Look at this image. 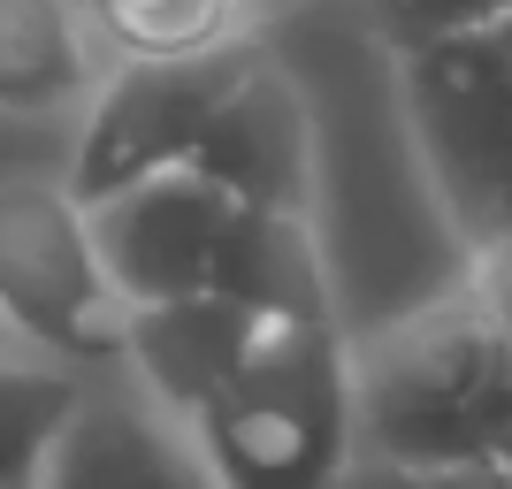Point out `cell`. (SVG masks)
Here are the masks:
<instances>
[{"instance_id": "cell-7", "label": "cell", "mask_w": 512, "mask_h": 489, "mask_svg": "<svg viewBox=\"0 0 512 489\" xmlns=\"http://www.w3.org/2000/svg\"><path fill=\"white\" fill-rule=\"evenodd\" d=\"M46 489H222V474H214L199 428L115 367L85 383L77 421L54 444Z\"/></svg>"}, {"instance_id": "cell-10", "label": "cell", "mask_w": 512, "mask_h": 489, "mask_svg": "<svg viewBox=\"0 0 512 489\" xmlns=\"http://www.w3.org/2000/svg\"><path fill=\"white\" fill-rule=\"evenodd\" d=\"M85 0H0V115H69L107 85Z\"/></svg>"}, {"instance_id": "cell-5", "label": "cell", "mask_w": 512, "mask_h": 489, "mask_svg": "<svg viewBox=\"0 0 512 489\" xmlns=\"http://www.w3.org/2000/svg\"><path fill=\"white\" fill-rule=\"evenodd\" d=\"M260 54L253 46H230V54H192V62H115L107 85L92 92L85 130H77V153H69V199L77 207H107L130 184H153V176L192 169L199 146H207L214 115L230 107V92L245 85V69Z\"/></svg>"}, {"instance_id": "cell-11", "label": "cell", "mask_w": 512, "mask_h": 489, "mask_svg": "<svg viewBox=\"0 0 512 489\" xmlns=\"http://www.w3.org/2000/svg\"><path fill=\"white\" fill-rule=\"evenodd\" d=\"M214 298H237V306H253V314L276 321V329L337 321V283H329V260H321L314 222L237 207L230 245H222V268H214Z\"/></svg>"}, {"instance_id": "cell-17", "label": "cell", "mask_w": 512, "mask_h": 489, "mask_svg": "<svg viewBox=\"0 0 512 489\" xmlns=\"http://www.w3.org/2000/svg\"><path fill=\"white\" fill-rule=\"evenodd\" d=\"M0 352H23V344H16V337H8V329H0Z\"/></svg>"}, {"instance_id": "cell-14", "label": "cell", "mask_w": 512, "mask_h": 489, "mask_svg": "<svg viewBox=\"0 0 512 489\" xmlns=\"http://www.w3.org/2000/svg\"><path fill=\"white\" fill-rule=\"evenodd\" d=\"M360 8H367V23L383 31L390 54H413V46L467 39V31L512 23V0H360Z\"/></svg>"}, {"instance_id": "cell-13", "label": "cell", "mask_w": 512, "mask_h": 489, "mask_svg": "<svg viewBox=\"0 0 512 489\" xmlns=\"http://www.w3.org/2000/svg\"><path fill=\"white\" fill-rule=\"evenodd\" d=\"M77 367H54L39 352H0V489H46L54 444L85 405Z\"/></svg>"}, {"instance_id": "cell-1", "label": "cell", "mask_w": 512, "mask_h": 489, "mask_svg": "<svg viewBox=\"0 0 512 489\" xmlns=\"http://www.w3.org/2000/svg\"><path fill=\"white\" fill-rule=\"evenodd\" d=\"M360 459L406 474H512V337L467 283L360 344Z\"/></svg>"}, {"instance_id": "cell-3", "label": "cell", "mask_w": 512, "mask_h": 489, "mask_svg": "<svg viewBox=\"0 0 512 489\" xmlns=\"http://www.w3.org/2000/svg\"><path fill=\"white\" fill-rule=\"evenodd\" d=\"M0 329L77 375H115L130 306L115 298L92 245V214L69 184L0 176Z\"/></svg>"}, {"instance_id": "cell-6", "label": "cell", "mask_w": 512, "mask_h": 489, "mask_svg": "<svg viewBox=\"0 0 512 489\" xmlns=\"http://www.w3.org/2000/svg\"><path fill=\"white\" fill-rule=\"evenodd\" d=\"M85 214H92V245H100L115 298L130 314H153V306L214 291L237 199L222 184H207L199 169H176V176H153V184H130V192H115L107 207H85Z\"/></svg>"}, {"instance_id": "cell-9", "label": "cell", "mask_w": 512, "mask_h": 489, "mask_svg": "<svg viewBox=\"0 0 512 489\" xmlns=\"http://www.w3.org/2000/svg\"><path fill=\"white\" fill-rule=\"evenodd\" d=\"M276 321H260L253 306L237 298H176V306H153V314H130L123 337V375L146 398H161L169 413L199 421L222 390L245 375V360L260 352Z\"/></svg>"}, {"instance_id": "cell-12", "label": "cell", "mask_w": 512, "mask_h": 489, "mask_svg": "<svg viewBox=\"0 0 512 489\" xmlns=\"http://www.w3.org/2000/svg\"><path fill=\"white\" fill-rule=\"evenodd\" d=\"M85 8L123 62H192L245 46V31L283 0H85Z\"/></svg>"}, {"instance_id": "cell-16", "label": "cell", "mask_w": 512, "mask_h": 489, "mask_svg": "<svg viewBox=\"0 0 512 489\" xmlns=\"http://www.w3.org/2000/svg\"><path fill=\"white\" fill-rule=\"evenodd\" d=\"M344 489H512V474H406V467H367Z\"/></svg>"}, {"instance_id": "cell-8", "label": "cell", "mask_w": 512, "mask_h": 489, "mask_svg": "<svg viewBox=\"0 0 512 489\" xmlns=\"http://www.w3.org/2000/svg\"><path fill=\"white\" fill-rule=\"evenodd\" d=\"M192 169L207 176V184H222L245 214H299V222H314L321 153H314L306 92L291 85L276 62H253L245 85L230 92V107L214 115V130H207V146H199Z\"/></svg>"}, {"instance_id": "cell-15", "label": "cell", "mask_w": 512, "mask_h": 489, "mask_svg": "<svg viewBox=\"0 0 512 489\" xmlns=\"http://www.w3.org/2000/svg\"><path fill=\"white\" fill-rule=\"evenodd\" d=\"M467 291H474V306L497 321L512 337V230L505 237H490L482 253H474V268H467Z\"/></svg>"}, {"instance_id": "cell-2", "label": "cell", "mask_w": 512, "mask_h": 489, "mask_svg": "<svg viewBox=\"0 0 512 489\" xmlns=\"http://www.w3.org/2000/svg\"><path fill=\"white\" fill-rule=\"evenodd\" d=\"M192 428L222 489H344L360 474V344L337 321L268 329Z\"/></svg>"}, {"instance_id": "cell-4", "label": "cell", "mask_w": 512, "mask_h": 489, "mask_svg": "<svg viewBox=\"0 0 512 489\" xmlns=\"http://www.w3.org/2000/svg\"><path fill=\"white\" fill-rule=\"evenodd\" d=\"M398 100L444 214L482 253L512 230V23L398 54Z\"/></svg>"}]
</instances>
